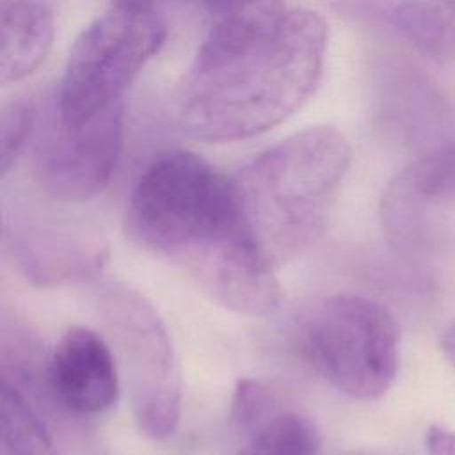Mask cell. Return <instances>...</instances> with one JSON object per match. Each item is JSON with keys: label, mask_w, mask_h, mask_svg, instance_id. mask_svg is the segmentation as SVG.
<instances>
[{"label": "cell", "mask_w": 455, "mask_h": 455, "mask_svg": "<svg viewBox=\"0 0 455 455\" xmlns=\"http://www.w3.org/2000/svg\"><path fill=\"white\" fill-rule=\"evenodd\" d=\"M327 25L268 0L215 20L174 100L180 128L204 142L242 140L300 108L318 85Z\"/></svg>", "instance_id": "obj_1"}, {"label": "cell", "mask_w": 455, "mask_h": 455, "mask_svg": "<svg viewBox=\"0 0 455 455\" xmlns=\"http://www.w3.org/2000/svg\"><path fill=\"white\" fill-rule=\"evenodd\" d=\"M350 165V146L332 126L297 132L259 153L235 178L240 231L272 270L320 235Z\"/></svg>", "instance_id": "obj_2"}, {"label": "cell", "mask_w": 455, "mask_h": 455, "mask_svg": "<svg viewBox=\"0 0 455 455\" xmlns=\"http://www.w3.org/2000/svg\"><path fill=\"white\" fill-rule=\"evenodd\" d=\"M238 228L233 178L190 151L167 153L149 165L133 188L124 219L133 243L185 263L192 274Z\"/></svg>", "instance_id": "obj_3"}, {"label": "cell", "mask_w": 455, "mask_h": 455, "mask_svg": "<svg viewBox=\"0 0 455 455\" xmlns=\"http://www.w3.org/2000/svg\"><path fill=\"white\" fill-rule=\"evenodd\" d=\"M167 27L151 5L116 2L73 43L55 94V114L69 126L123 101L140 69L162 48Z\"/></svg>", "instance_id": "obj_4"}, {"label": "cell", "mask_w": 455, "mask_h": 455, "mask_svg": "<svg viewBox=\"0 0 455 455\" xmlns=\"http://www.w3.org/2000/svg\"><path fill=\"white\" fill-rule=\"evenodd\" d=\"M306 363L339 393L377 400L393 384L400 366V327L379 302L339 293L322 300L299 329Z\"/></svg>", "instance_id": "obj_5"}, {"label": "cell", "mask_w": 455, "mask_h": 455, "mask_svg": "<svg viewBox=\"0 0 455 455\" xmlns=\"http://www.w3.org/2000/svg\"><path fill=\"white\" fill-rule=\"evenodd\" d=\"M100 307L123 361L139 430L153 439L172 435L181 414V379L158 311L144 295L119 281L101 286Z\"/></svg>", "instance_id": "obj_6"}, {"label": "cell", "mask_w": 455, "mask_h": 455, "mask_svg": "<svg viewBox=\"0 0 455 455\" xmlns=\"http://www.w3.org/2000/svg\"><path fill=\"white\" fill-rule=\"evenodd\" d=\"M124 139V103L94 119L69 126L55 110L36 135L32 169L36 181L55 201L84 203L112 180Z\"/></svg>", "instance_id": "obj_7"}, {"label": "cell", "mask_w": 455, "mask_h": 455, "mask_svg": "<svg viewBox=\"0 0 455 455\" xmlns=\"http://www.w3.org/2000/svg\"><path fill=\"white\" fill-rule=\"evenodd\" d=\"M455 204V146L435 149L402 169L380 199V220L389 242L403 252H421L432 240L434 213Z\"/></svg>", "instance_id": "obj_8"}, {"label": "cell", "mask_w": 455, "mask_h": 455, "mask_svg": "<svg viewBox=\"0 0 455 455\" xmlns=\"http://www.w3.org/2000/svg\"><path fill=\"white\" fill-rule=\"evenodd\" d=\"M48 393L62 409L96 416L112 409L121 393V377L110 345L92 329L69 327L44 366Z\"/></svg>", "instance_id": "obj_9"}, {"label": "cell", "mask_w": 455, "mask_h": 455, "mask_svg": "<svg viewBox=\"0 0 455 455\" xmlns=\"http://www.w3.org/2000/svg\"><path fill=\"white\" fill-rule=\"evenodd\" d=\"M5 231L20 268L41 286L92 277L100 272L107 256L101 236L85 228L36 224Z\"/></svg>", "instance_id": "obj_10"}, {"label": "cell", "mask_w": 455, "mask_h": 455, "mask_svg": "<svg viewBox=\"0 0 455 455\" xmlns=\"http://www.w3.org/2000/svg\"><path fill=\"white\" fill-rule=\"evenodd\" d=\"M345 18L434 60L455 59V0H331Z\"/></svg>", "instance_id": "obj_11"}, {"label": "cell", "mask_w": 455, "mask_h": 455, "mask_svg": "<svg viewBox=\"0 0 455 455\" xmlns=\"http://www.w3.org/2000/svg\"><path fill=\"white\" fill-rule=\"evenodd\" d=\"M0 84H18L32 75L53 41L52 11L37 0H2L0 4Z\"/></svg>", "instance_id": "obj_12"}, {"label": "cell", "mask_w": 455, "mask_h": 455, "mask_svg": "<svg viewBox=\"0 0 455 455\" xmlns=\"http://www.w3.org/2000/svg\"><path fill=\"white\" fill-rule=\"evenodd\" d=\"M320 435L315 425L290 411H277L245 435L235 455H318Z\"/></svg>", "instance_id": "obj_13"}, {"label": "cell", "mask_w": 455, "mask_h": 455, "mask_svg": "<svg viewBox=\"0 0 455 455\" xmlns=\"http://www.w3.org/2000/svg\"><path fill=\"white\" fill-rule=\"evenodd\" d=\"M0 455H55L53 444L16 386L2 380Z\"/></svg>", "instance_id": "obj_14"}, {"label": "cell", "mask_w": 455, "mask_h": 455, "mask_svg": "<svg viewBox=\"0 0 455 455\" xmlns=\"http://www.w3.org/2000/svg\"><path fill=\"white\" fill-rule=\"evenodd\" d=\"M36 130V108L28 100L4 105L0 114V172L5 176L16 164Z\"/></svg>", "instance_id": "obj_15"}, {"label": "cell", "mask_w": 455, "mask_h": 455, "mask_svg": "<svg viewBox=\"0 0 455 455\" xmlns=\"http://www.w3.org/2000/svg\"><path fill=\"white\" fill-rule=\"evenodd\" d=\"M274 412H277L275 400L265 386L252 379H240L236 382L229 419L240 432L247 435Z\"/></svg>", "instance_id": "obj_16"}, {"label": "cell", "mask_w": 455, "mask_h": 455, "mask_svg": "<svg viewBox=\"0 0 455 455\" xmlns=\"http://www.w3.org/2000/svg\"><path fill=\"white\" fill-rule=\"evenodd\" d=\"M117 2H133V4H144V5L153 7L155 0H117ZM180 2H187L196 7H201L203 11L212 14L215 20H219V18L229 16V14H236V12L252 9L268 0H180Z\"/></svg>", "instance_id": "obj_17"}, {"label": "cell", "mask_w": 455, "mask_h": 455, "mask_svg": "<svg viewBox=\"0 0 455 455\" xmlns=\"http://www.w3.org/2000/svg\"><path fill=\"white\" fill-rule=\"evenodd\" d=\"M425 446L427 455H455V432L434 425L427 432Z\"/></svg>", "instance_id": "obj_18"}, {"label": "cell", "mask_w": 455, "mask_h": 455, "mask_svg": "<svg viewBox=\"0 0 455 455\" xmlns=\"http://www.w3.org/2000/svg\"><path fill=\"white\" fill-rule=\"evenodd\" d=\"M439 347H441V352L444 354L446 361H448V363L451 364V368L455 370V323L450 325V327L441 334Z\"/></svg>", "instance_id": "obj_19"}]
</instances>
